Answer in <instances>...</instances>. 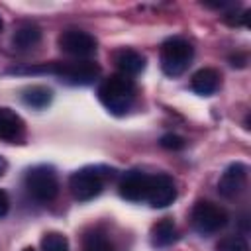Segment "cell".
I'll list each match as a JSON object with an SVG mask.
<instances>
[{
	"instance_id": "1",
	"label": "cell",
	"mask_w": 251,
	"mask_h": 251,
	"mask_svg": "<svg viewBox=\"0 0 251 251\" xmlns=\"http://www.w3.org/2000/svg\"><path fill=\"white\" fill-rule=\"evenodd\" d=\"M10 73H51L69 84H92L100 76V65L94 61H75V63H49L31 69H12Z\"/></svg>"
},
{
	"instance_id": "2",
	"label": "cell",
	"mask_w": 251,
	"mask_h": 251,
	"mask_svg": "<svg viewBox=\"0 0 251 251\" xmlns=\"http://www.w3.org/2000/svg\"><path fill=\"white\" fill-rule=\"evenodd\" d=\"M98 98L108 108V112H112L114 116H124L133 104L135 84L129 76L112 75V76H108L100 82Z\"/></svg>"
},
{
	"instance_id": "3",
	"label": "cell",
	"mask_w": 251,
	"mask_h": 251,
	"mask_svg": "<svg viewBox=\"0 0 251 251\" xmlns=\"http://www.w3.org/2000/svg\"><path fill=\"white\" fill-rule=\"evenodd\" d=\"M194 49L192 45L182 37H171L161 45V69L169 76L182 75L190 61H192Z\"/></svg>"
},
{
	"instance_id": "4",
	"label": "cell",
	"mask_w": 251,
	"mask_h": 251,
	"mask_svg": "<svg viewBox=\"0 0 251 251\" xmlns=\"http://www.w3.org/2000/svg\"><path fill=\"white\" fill-rule=\"evenodd\" d=\"M25 188L37 202H51L59 194V178L53 167L37 165L25 173Z\"/></svg>"
},
{
	"instance_id": "5",
	"label": "cell",
	"mask_w": 251,
	"mask_h": 251,
	"mask_svg": "<svg viewBox=\"0 0 251 251\" xmlns=\"http://www.w3.org/2000/svg\"><path fill=\"white\" fill-rule=\"evenodd\" d=\"M190 220L198 233L210 235V233L220 231L227 224V212L210 200H198L192 208Z\"/></svg>"
},
{
	"instance_id": "6",
	"label": "cell",
	"mask_w": 251,
	"mask_h": 251,
	"mask_svg": "<svg viewBox=\"0 0 251 251\" xmlns=\"http://www.w3.org/2000/svg\"><path fill=\"white\" fill-rule=\"evenodd\" d=\"M106 176H112V175H104L100 173V169L96 167H86V169H80L76 173L71 175L69 178V188L73 192V196L78 200V202H86V200H92L94 196H98L104 188V178Z\"/></svg>"
},
{
	"instance_id": "7",
	"label": "cell",
	"mask_w": 251,
	"mask_h": 251,
	"mask_svg": "<svg viewBox=\"0 0 251 251\" xmlns=\"http://www.w3.org/2000/svg\"><path fill=\"white\" fill-rule=\"evenodd\" d=\"M96 39L88 31L82 29H65L59 35V47L63 53L76 57V59H86L96 53Z\"/></svg>"
},
{
	"instance_id": "8",
	"label": "cell",
	"mask_w": 251,
	"mask_h": 251,
	"mask_svg": "<svg viewBox=\"0 0 251 251\" xmlns=\"http://www.w3.org/2000/svg\"><path fill=\"white\" fill-rule=\"evenodd\" d=\"M247 165L245 163H231L220 176L218 190L224 198H237L247 184Z\"/></svg>"
},
{
	"instance_id": "9",
	"label": "cell",
	"mask_w": 251,
	"mask_h": 251,
	"mask_svg": "<svg viewBox=\"0 0 251 251\" xmlns=\"http://www.w3.org/2000/svg\"><path fill=\"white\" fill-rule=\"evenodd\" d=\"M176 198V186L175 180L169 175H151L149 190H147V202L153 208H167Z\"/></svg>"
},
{
	"instance_id": "10",
	"label": "cell",
	"mask_w": 251,
	"mask_h": 251,
	"mask_svg": "<svg viewBox=\"0 0 251 251\" xmlns=\"http://www.w3.org/2000/svg\"><path fill=\"white\" fill-rule=\"evenodd\" d=\"M151 175L143 171H129L120 180V196L129 202H141L147 198Z\"/></svg>"
},
{
	"instance_id": "11",
	"label": "cell",
	"mask_w": 251,
	"mask_h": 251,
	"mask_svg": "<svg viewBox=\"0 0 251 251\" xmlns=\"http://www.w3.org/2000/svg\"><path fill=\"white\" fill-rule=\"evenodd\" d=\"M24 120L10 108H0V139L18 141L24 135Z\"/></svg>"
},
{
	"instance_id": "12",
	"label": "cell",
	"mask_w": 251,
	"mask_h": 251,
	"mask_svg": "<svg viewBox=\"0 0 251 251\" xmlns=\"http://www.w3.org/2000/svg\"><path fill=\"white\" fill-rule=\"evenodd\" d=\"M114 63L120 69V73L124 76H133L139 75L145 69V57L133 49H120L114 55Z\"/></svg>"
},
{
	"instance_id": "13",
	"label": "cell",
	"mask_w": 251,
	"mask_h": 251,
	"mask_svg": "<svg viewBox=\"0 0 251 251\" xmlns=\"http://www.w3.org/2000/svg\"><path fill=\"white\" fill-rule=\"evenodd\" d=\"M190 86H192V90H194L196 94H200V96H210V94H214V92L218 90V86H220V73H218L216 69H210V67L200 69V71H196V73L192 75Z\"/></svg>"
},
{
	"instance_id": "14",
	"label": "cell",
	"mask_w": 251,
	"mask_h": 251,
	"mask_svg": "<svg viewBox=\"0 0 251 251\" xmlns=\"http://www.w3.org/2000/svg\"><path fill=\"white\" fill-rule=\"evenodd\" d=\"M41 41V29L33 24H24L16 29L14 37H12V43L16 49L20 51H25V49H31L35 47L37 43Z\"/></svg>"
},
{
	"instance_id": "15",
	"label": "cell",
	"mask_w": 251,
	"mask_h": 251,
	"mask_svg": "<svg viewBox=\"0 0 251 251\" xmlns=\"http://www.w3.org/2000/svg\"><path fill=\"white\" fill-rule=\"evenodd\" d=\"M151 239L155 245L159 247H165V245H171L175 239H176V226L171 218H163L161 222H157L153 226V231H151Z\"/></svg>"
},
{
	"instance_id": "16",
	"label": "cell",
	"mask_w": 251,
	"mask_h": 251,
	"mask_svg": "<svg viewBox=\"0 0 251 251\" xmlns=\"http://www.w3.org/2000/svg\"><path fill=\"white\" fill-rule=\"evenodd\" d=\"M53 100V92L47 88V86H41V84H35V86H29L24 90V102L31 108H47Z\"/></svg>"
},
{
	"instance_id": "17",
	"label": "cell",
	"mask_w": 251,
	"mask_h": 251,
	"mask_svg": "<svg viewBox=\"0 0 251 251\" xmlns=\"http://www.w3.org/2000/svg\"><path fill=\"white\" fill-rule=\"evenodd\" d=\"M82 251H116L114 243L100 231H90L84 235Z\"/></svg>"
},
{
	"instance_id": "18",
	"label": "cell",
	"mask_w": 251,
	"mask_h": 251,
	"mask_svg": "<svg viewBox=\"0 0 251 251\" xmlns=\"http://www.w3.org/2000/svg\"><path fill=\"white\" fill-rule=\"evenodd\" d=\"M41 251H69V241L59 231H49L41 239Z\"/></svg>"
},
{
	"instance_id": "19",
	"label": "cell",
	"mask_w": 251,
	"mask_h": 251,
	"mask_svg": "<svg viewBox=\"0 0 251 251\" xmlns=\"http://www.w3.org/2000/svg\"><path fill=\"white\" fill-rule=\"evenodd\" d=\"M216 251H249V245L241 235H227L218 243Z\"/></svg>"
},
{
	"instance_id": "20",
	"label": "cell",
	"mask_w": 251,
	"mask_h": 251,
	"mask_svg": "<svg viewBox=\"0 0 251 251\" xmlns=\"http://www.w3.org/2000/svg\"><path fill=\"white\" fill-rule=\"evenodd\" d=\"M159 143H161L163 149H169V151H178V149H182V147L186 145L184 137H180V135H176V133H165V135L159 139Z\"/></svg>"
},
{
	"instance_id": "21",
	"label": "cell",
	"mask_w": 251,
	"mask_h": 251,
	"mask_svg": "<svg viewBox=\"0 0 251 251\" xmlns=\"http://www.w3.org/2000/svg\"><path fill=\"white\" fill-rule=\"evenodd\" d=\"M8 208H10V200H8V194L0 188V218H4L8 214Z\"/></svg>"
},
{
	"instance_id": "22",
	"label": "cell",
	"mask_w": 251,
	"mask_h": 251,
	"mask_svg": "<svg viewBox=\"0 0 251 251\" xmlns=\"http://www.w3.org/2000/svg\"><path fill=\"white\" fill-rule=\"evenodd\" d=\"M6 169H8V163H6V159H4V157H0V176L6 173Z\"/></svg>"
},
{
	"instance_id": "23",
	"label": "cell",
	"mask_w": 251,
	"mask_h": 251,
	"mask_svg": "<svg viewBox=\"0 0 251 251\" xmlns=\"http://www.w3.org/2000/svg\"><path fill=\"white\" fill-rule=\"evenodd\" d=\"M2 27H4V22H2V18H0V31H2Z\"/></svg>"
},
{
	"instance_id": "24",
	"label": "cell",
	"mask_w": 251,
	"mask_h": 251,
	"mask_svg": "<svg viewBox=\"0 0 251 251\" xmlns=\"http://www.w3.org/2000/svg\"><path fill=\"white\" fill-rule=\"evenodd\" d=\"M24 251H33V249H31V247H25V249H24Z\"/></svg>"
}]
</instances>
